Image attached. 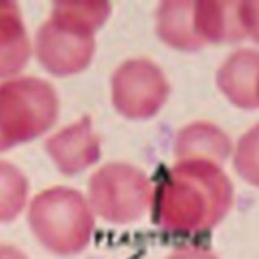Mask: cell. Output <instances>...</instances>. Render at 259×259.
Instances as JSON below:
<instances>
[{
    "label": "cell",
    "mask_w": 259,
    "mask_h": 259,
    "mask_svg": "<svg viewBox=\"0 0 259 259\" xmlns=\"http://www.w3.org/2000/svg\"><path fill=\"white\" fill-rule=\"evenodd\" d=\"M232 199V183L217 164L182 160L157 190V219L170 230L209 229L227 214Z\"/></svg>",
    "instance_id": "cell-1"
},
{
    "label": "cell",
    "mask_w": 259,
    "mask_h": 259,
    "mask_svg": "<svg viewBox=\"0 0 259 259\" xmlns=\"http://www.w3.org/2000/svg\"><path fill=\"white\" fill-rule=\"evenodd\" d=\"M107 4H59L37 32L36 51L44 68L67 76L84 70L94 55V32L109 18Z\"/></svg>",
    "instance_id": "cell-2"
},
{
    "label": "cell",
    "mask_w": 259,
    "mask_h": 259,
    "mask_svg": "<svg viewBox=\"0 0 259 259\" xmlns=\"http://www.w3.org/2000/svg\"><path fill=\"white\" fill-rule=\"evenodd\" d=\"M59 99L54 88L24 76L0 84V151L37 138L54 125Z\"/></svg>",
    "instance_id": "cell-3"
},
{
    "label": "cell",
    "mask_w": 259,
    "mask_h": 259,
    "mask_svg": "<svg viewBox=\"0 0 259 259\" xmlns=\"http://www.w3.org/2000/svg\"><path fill=\"white\" fill-rule=\"evenodd\" d=\"M91 224L84 199L73 190L52 188L32 201V229L46 245L57 251L67 253L83 246Z\"/></svg>",
    "instance_id": "cell-4"
},
{
    "label": "cell",
    "mask_w": 259,
    "mask_h": 259,
    "mask_svg": "<svg viewBox=\"0 0 259 259\" xmlns=\"http://www.w3.org/2000/svg\"><path fill=\"white\" fill-rule=\"evenodd\" d=\"M89 194L97 212L117 222L140 217L152 198L148 177L126 164H109L97 170L91 177Z\"/></svg>",
    "instance_id": "cell-5"
},
{
    "label": "cell",
    "mask_w": 259,
    "mask_h": 259,
    "mask_svg": "<svg viewBox=\"0 0 259 259\" xmlns=\"http://www.w3.org/2000/svg\"><path fill=\"white\" fill-rule=\"evenodd\" d=\"M168 96V83L156 63L136 59L123 63L112 81L115 109L128 118H149L160 110Z\"/></svg>",
    "instance_id": "cell-6"
},
{
    "label": "cell",
    "mask_w": 259,
    "mask_h": 259,
    "mask_svg": "<svg viewBox=\"0 0 259 259\" xmlns=\"http://www.w3.org/2000/svg\"><path fill=\"white\" fill-rule=\"evenodd\" d=\"M47 151L63 174H78L97 162L101 156L99 138L89 117H83L47 141Z\"/></svg>",
    "instance_id": "cell-7"
},
{
    "label": "cell",
    "mask_w": 259,
    "mask_h": 259,
    "mask_svg": "<svg viewBox=\"0 0 259 259\" xmlns=\"http://www.w3.org/2000/svg\"><path fill=\"white\" fill-rule=\"evenodd\" d=\"M217 84L232 104L241 109L259 105V52L238 51L224 62Z\"/></svg>",
    "instance_id": "cell-8"
},
{
    "label": "cell",
    "mask_w": 259,
    "mask_h": 259,
    "mask_svg": "<svg viewBox=\"0 0 259 259\" xmlns=\"http://www.w3.org/2000/svg\"><path fill=\"white\" fill-rule=\"evenodd\" d=\"M241 2H194V21L202 42H235L246 37Z\"/></svg>",
    "instance_id": "cell-9"
},
{
    "label": "cell",
    "mask_w": 259,
    "mask_h": 259,
    "mask_svg": "<svg viewBox=\"0 0 259 259\" xmlns=\"http://www.w3.org/2000/svg\"><path fill=\"white\" fill-rule=\"evenodd\" d=\"M232 143L221 128L206 121L188 125L177 138L175 154L178 160H207L212 164L230 156Z\"/></svg>",
    "instance_id": "cell-10"
},
{
    "label": "cell",
    "mask_w": 259,
    "mask_h": 259,
    "mask_svg": "<svg viewBox=\"0 0 259 259\" xmlns=\"http://www.w3.org/2000/svg\"><path fill=\"white\" fill-rule=\"evenodd\" d=\"M157 34L165 44L180 51H198L206 46L196 31L194 2L190 0L160 4L157 10Z\"/></svg>",
    "instance_id": "cell-11"
},
{
    "label": "cell",
    "mask_w": 259,
    "mask_h": 259,
    "mask_svg": "<svg viewBox=\"0 0 259 259\" xmlns=\"http://www.w3.org/2000/svg\"><path fill=\"white\" fill-rule=\"evenodd\" d=\"M31 44L15 4H0V78L12 76L26 65Z\"/></svg>",
    "instance_id": "cell-12"
},
{
    "label": "cell",
    "mask_w": 259,
    "mask_h": 259,
    "mask_svg": "<svg viewBox=\"0 0 259 259\" xmlns=\"http://www.w3.org/2000/svg\"><path fill=\"white\" fill-rule=\"evenodd\" d=\"M28 193L24 175L15 165L0 160V221L13 219L20 212Z\"/></svg>",
    "instance_id": "cell-13"
},
{
    "label": "cell",
    "mask_w": 259,
    "mask_h": 259,
    "mask_svg": "<svg viewBox=\"0 0 259 259\" xmlns=\"http://www.w3.org/2000/svg\"><path fill=\"white\" fill-rule=\"evenodd\" d=\"M235 168L248 183L259 186V125L251 128L238 141Z\"/></svg>",
    "instance_id": "cell-14"
},
{
    "label": "cell",
    "mask_w": 259,
    "mask_h": 259,
    "mask_svg": "<svg viewBox=\"0 0 259 259\" xmlns=\"http://www.w3.org/2000/svg\"><path fill=\"white\" fill-rule=\"evenodd\" d=\"M240 13L246 36L259 42V2H241Z\"/></svg>",
    "instance_id": "cell-15"
},
{
    "label": "cell",
    "mask_w": 259,
    "mask_h": 259,
    "mask_svg": "<svg viewBox=\"0 0 259 259\" xmlns=\"http://www.w3.org/2000/svg\"><path fill=\"white\" fill-rule=\"evenodd\" d=\"M170 259H214V257L207 253H202V251H183V253H178Z\"/></svg>",
    "instance_id": "cell-16"
},
{
    "label": "cell",
    "mask_w": 259,
    "mask_h": 259,
    "mask_svg": "<svg viewBox=\"0 0 259 259\" xmlns=\"http://www.w3.org/2000/svg\"><path fill=\"white\" fill-rule=\"evenodd\" d=\"M0 259H24L18 251L10 249V248H0Z\"/></svg>",
    "instance_id": "cell-17"
}]
</instances>
